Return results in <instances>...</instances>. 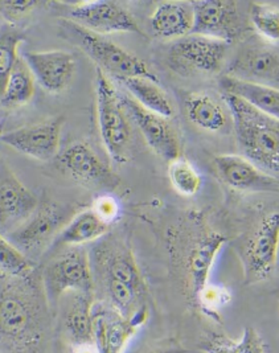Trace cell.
<instances>
[{
	"mask_svg": "<svg viewBox=\"0 0 279 353\" xmlns=\"http://www.w3.org/2000/svg\"><path fill=\"white\" fill-rule=\"evenodd\" d=\"M0 283V353H40L45 337V312L28 278Z\"/></svg>",
	"mask_w": 279,
	"mask_h": 353,
	"instance_id": "obj_1",
	"label": "cell"
},
{
	"mask_svg": "<svg viewBox=\"0 0 279 353\" xmlns=\"http://www.w3.org/2000/svg\"><path fill=\"white\" fill-rule=\"evenodd\" d=\"M231 117L240 155L279 179V119L256 110L241 98L223 93Z\"/></svg>",
	"mask_w": 279,
	"mask_h": 353,
	"instance_id": "obj_2",
	"label": "cell"
},
{
	"mask_svg": "<svg viewBox=\"0 0 279 353\" xmlns=\"http://www.w3.org/2000/svg\"><path fill=\"white\" fill-rule=\"evenodd\" d=\"M96 109L99 135L109 157L119 164L130 159L132 130L121 94L114 83L97 68Z\"/></svg>",
	"mask_w": 279,
	"mask_h": 353,
	"instance_id": "obj_3",
	"label": "cell"
},
{
	"mask_svg": "<svg viewBox=\"0 0 279 353\" xmlns=\"http://www.w3.org/2000/svg\"><path fill=\"white\" fill-rule=\"evenodd\" d=\"M66 33L73 36L80 48L99 65V69L118 81L132 77H145L159 82L158 76L148 65L132 52L126 50L106 37L90 32L79 24L65 20Z\"/></svg>",
	"mask_w": 279,
	"mask_h": 353,
	"instance_id": "obj_4",
	"label": "cell"
},
{
	"mask_svg": "<svg viewBox=\"0 0 279 353\" xmlns=\"http://www.w3.org/2000/svg\"><path fill=\"white\" fill-rule=\"evenodd\" d=\"M229 44L214 37L191 33L175 40L168 49V64L181 74H216L224 63Z\"/></svg>",
	"mask_w": 279,
	"mask_h": 353,
	"instance_id": "obj_5",
	"label": "cell"
},
{
	"mask_svg": "<svg viewBox=\"0 0 279 353\" xmlns=\"http://www.w3.org/2000/svg\"><path fill=\"white\" fill-rule=\"evenodd\" d=\"M43 283L50 299H57L66 292L92 295L93 270L86 250L72 246L53 258L44 269Z\"/></svg>",
	"mask_w": 279,
	"mask_h": 353,
	"instance_id": "obj_6",
	"label": "cell"
},
{
	"mask_svg": "<svg viewBox=\"0 0 279 353\" xmlns=\"http://www.w3.org/2000/svg\"><path fill=\"white\" fill-rule=\"evenodd\" d=\"M69 223L68 210L56 203H41L32 216L14 232L6 236L17 249L32 259L48 249Z\"/></svg>",
	"mask_w": 279,
	"mask_h": 353,
	"instance_id": "obj_7",
	"label": "cell"
},
{
	"mask_svg": "<svg viewBox=\"0 0 279 353\" xmlns=\"http://www.w3.org/2000/svg\"><path fill=\"white\" fill-rule=\"evenodd\" d=\"M225 76L279 90V46L269 44L256 36L238 49Z\"/></svg>",
	"mask_w": 279,
	"mask_h": 353,
	"instance_id": "obj_8",
	"label": "cell"
},
{
	"mask_svg": "<svg viewBox=\"0 0 279 353\" xmlns=\"http://www.w3.org/2000/svg\"><path fill=\"white\" fill-rule=\"evenodd\" d=\"M279 253V212L263 217L250 236L242 252V266L247 283L269 279L276 272Z\"/></svg>",
	"mask_w": 279,
	"mask_h": 353,
	"instance_id": "obj_9",
	"label": "cell"
},
{
	"mask_svg": "<svg viewBox=\"0 0 279 353\" xmlns=\"http://www.w3.org/2000/svg\"><path fill=\"white\" fill-rule=\"evenodd\" d=\"M66 20L101 36L118 32L142 34L132 14L121 4L110 0L80 3L69 8Z\"/></svg>",
	"mask_w": 279,
	"mask_h": 353,
	"instance_id": "obj_10",
	"label": "cell"
},
{
	"mask_svg": "<svg viewBox=\"0 0 279 353\" xmlns=\"http://www.w3.org/2000/svg\"><path fill=\"white\" fill-rule=\"evenodd\" d=\"M121 98L130 119L143 135L148 147L169 163L180 158V141L169 119L145 109L129 94Z\"/></svg>",
	"mask_w": 279,
	"mask_h": 353,
	"instance_id": "obj_11",
	"label": "cell"
},
{
	"mask_svg": "<svg viewBox=\"0 0 279 353\" xmlns=\"http://www.w3.org/2000/svg\"><path fill=\"white\" fill-rule=\"evenodd\" d=\"M63 119L52 118L4 132L0 141L36 161H54L61 147Z\"/></svg>",
	"mask_w": 279,
	"mask_h": 353,
	"instance_id": "obj_12",
	"label": "cell"
},
{
	"mask_svg": "<svg viewBox=\"0 0 279 353\" xmlns=\"http://www.w3.org/2000/svg\"><path fill=\"white\" fill-rule=\"evenodd\" d=\"M227 242L228 240L224 234L211 229H201L188 243L189 248L185 249L184 270L192 301L197 302L200 292L209 283L214 262Z\"/></svg>",
	"mask_w": 279,
	"mask_h": 353,
	"instance_id": "obj_13",
	"label": "cell"
},
{
	"mask_svg": "<svg viewBox=\"0 0 279 353\" xmlns=\"http://www.w3.org/2000/svg\"><path fill=\"white\" fill-rule=\"evenodd\" d=\"M39 200L0 159V233L8 236L24 224L39 207Z\"/></svg>",
	"mask_w": 279,
	"mask_h": 353,
	"instance_id": "obj_14",
	"label": "cell"
},
{
	"mask_svg": "<svg viewBox=\"0 0 279 353\" xmlns=\"http://www.w3.org/2000/svg\"><path fill=\"white\" fill-rule=\"evenodd\" d=\"M54 161L61 172L87 187L110 188L116 185L118 180L109 165L83 142L68 145Z\"/></svg>",
	"mask_w": 279,
	"mask_h": 353,
	"instance_id": "obj_15",
	"label": "cell"
},
{
	"mask_svg": "<svg viewBox=\"0 0 279 353\" xmlns=\"http://www.w3.org/2000/svg\"><path fill=\"white\" fill-rule=\"evenodd\" d=\"M195 24L192 33L214 37L230 44L241 33L238 3L231 0L192 1Z\"/></svg>",
	"mask_w": 279,
	"mask_h": 353,
	"instance_id": "obj_16",
	"label": "cell"
},
{
	"mask_svg": "<svg viewBox=\"0 0 279 353\" xmlns=\"http://www.w3.org/2000/svg\"><path fill=\"white\" fill-rule=\"evenodd\" d=\"M21 57L30 66L34 80L50 93L59 94L65 92L74 79L77 61L66 50H31L24 52Z\"/></svg>",
	"mask_w": 279,
	"mask_h": 353,
	"instance_id": "obj_17",
	"label": "cell"
},
{
	"mask_svg": "<svg viewBox=\"0 0 279 353\" xmlns=\"http://www.w3.org/2000/svg\"><path fill=\"white\" fill-rule=\"evenodd\" d=\"M218 177L230 188L240 192H279V179L263 172L240 154L217 155L214 161Z\"/></svg>",
	"mask_w": 279,
	"mask_h": 353,
	"instance_id": "obj_18",
	"label": "cell"
},
{
	"mask_svg": "<svg viewBox=\"0 0 279 353\" xmlns=\"http://www.w3.org/2000/svg\"><path fill=\"white\" fill-rule=\"evenodd\" d=\"M94 314V344L99 353H123L129 340L138 328L147 321V308L141 307L130 319L119 316L114 310L96 311Z\"/></svg>",
	"mask_w": 279,
	"mask_h": 353,
	"instance_id": "obj_19",
	"label": "cell"
},
{
	"mask_svg": "<svg viewBox=\"0 0 279 353\" xmlns=\"http://www.w3.org/2000/svg\"><path fill=\"white\" fill-rule=\"evenodd\" d=\"M96 259L103 279L122 282L142 295L145 294V281L130 249L121 243L106 242L99 246Z\"/></svg>",
	"mask_w": 279,
	"mask_h": 353,
	"instance_id": "obj_20",
	"label": "cell"
},
{
	"mask_svg": "<svg viewBox=\"0 0 279 353\" xmlns=\"http://www.w3.org/2000/svg\"><path fill=\"white\" fill-rule=\"evenodd\" d=\"M195 14L192 1H162L149 17L152 33L163 40H179L192 33Z\"/></svg>",
	"mask_w": 279,
	"mask_h": 353,
	"instance_id": "obj_21",
	"label": "cell"
},
{
	"mask_svg": "<svg viewBox=\"0 0 279 353\" xmlns=\"http://www.w3.org/2000/svg\"><path fill=\"white\" fill-rule=\"evenodd\" d=\"M185 112L191 123L207 132L217 134L227 129L230 112L207 93H192L185 99Z\"/></svg>",
	"mask_w": 279,
	"mask_h": 353,
	"instance_id": "obj_22",
	"label": "cell"
},
{
	"mask_svg": "<svg viewBox=\"0 0 279 353\" xmlns=\"http://www.w3.org/2000/svg\"><path fill=\"white\" fill-rule=\"evenodd\" d=\"M223 93L241 98L247 105L269 117L279 119V90L269 86L233 80L224 76L220 80Z\"/></svg>",
	"mask_w": 279,
	"mask_h": 353,
	"instance_id": "obj_23",
	"label": "cell"
},
{
	"mask_svg": "<svg viewBox=\"0 0 279 353\" xmlns=\"http://www.w3.org/2000/svg\"><path fill=\"white\" fill-rule=\"evenodd\" d=\"M109 229L110 225L102 221L93 209H86L69 220L60 232L57 242L68 246H80L102 239Z\"/></svg>",
	"mask_w": 279,
	"mask_h": 353,
	"instance_id": "obj_24",
	"label": "cell"
},
{
	"mask_svg": "<svg viewBox=\"0 0 279 353\" xmlns=\"http://www.w3.org/2000/svg\"><path fill=\"white\" fill-rule=\"evenodd\" d=\"M121 82L127 89L129 96L145 109L168 119L174 117V105L159 82L145 77H132L121 80Z\"/></svg>",
	"mask_w": 279,
	"mask_h": 353,
	"instance_id": "obj_25",
	"label": "cell"
},
{
	"mask_svg": "<svg viewBox=\"0 0 279 353\" xmlns=\"http://www.w3.org/2000/svg\"><path fill=\"white\" fill-rule=\"evenodd\" d=\"M65 328L73 347L94 343V314L92 295L77 294L74 303L66 312Z\"/></svg>",
	"mask_w": 279,
	"mask_h": 353,
	"instance_id": "obj_26",
	"label": "cell"
},
{
	"mask_svg": "<svg viewBox=\"0 0 279 353\" xmlns=\"http://www.w3.org/2000/svg\"><path fill=\"white\" fill-rule=\"evenodd\" d=\"M34 82L36 80L30 66L20 56L6 83L4 93L0 98V106L17 108L28 103L34 96Z\"/></svg>",
	"mask_w": 279,
	"mask_h": 353,
	"instance_id": "obj_27",
	"label": "cell"
},
{
	"mask_svg": "<svg viewBox=\"0 0 279 353\" xmlns=\"http://www.w3.org/2000/svg\"><path fill=\"white\" fill-rule=\"evenodd\" d=\"M24 40V32L14 24H4L0 27V98L4 93L10 74L20 59L19 48Z\"/></svg>",
	"mask_w": 279,
	"mask_h": 353,
	"instance_id": "obj_28",
	"label": "cell"
},
{
	"mask_svg": "<svg viewBox=\"0 0 279 353\" xmlns=\"http://www.w3.org/2000/svg\"><path fill=\"white\" fill-rule=\"evenodd\" d=\"M249 20L257 37L279 46V4L253 3L249 10Z\"/></svg>",
	"mask_w": 279,
	"mask_h": 353,
	"instance_id": "obj_29",
	"label": "cell"
},
{
	"mask_svg": "<svg viewBox=\"0 0 279 353\" xmlns=\"http://www.w3.org/2000/svg\"><path fill=\"white\" fill-rule=\"evenodd\" d=\"M34 262L0 233V275L8 278H28L34 270Z\"/></svg>",
	"mask_w": 279,
	"mask_h": 353,
	"instance_id": "obj_30",
	"label": "cell"
},
{
	"mask_svg": "<svg viewBox=\"0 0 279 353\" xmlns=\"http://www.w3.org/2000/svg\"><path fill=\"white\" fill-rule=\"evenodd\" d=\"M168 177L174 190L185 197L196 196L203 187V179L196 167L181 157L169 163Z\"/></svg>",
	"mask_w": 279,
	"mask_h": 353,
	"instance_id": "obj_31",
	"label": "cell"
},
{
	"mask_svg": "<svg viewBox=\"0 0 279 353\" xmlns=\"http://www.w3.org/2000/svg\"><path fill=\"white\" fill-rule=\"evenodd\" d=\"M92 209L94 210V213L99 216V219L107 225L115 223L121 214V207L118 200L109 193L99 194L93 201Z\"/></svg>",
	"mask_w": 279,
	"mask_h": 353,
	"instance_id": "obj_32",
	"label": "cell"
},
{
	"mask_svg": "<svg viewBox=\"0 0 279 353\" xmlns=\"http://www.w3.org/2000/svg\"><path fill=\"white\" fill-rule=\"evenodd\" d=\"M229 301V292L214 285H207L197 298V305L208 312H216Z\"/></svg>",
	"mask_w": 279,
	"mask_h": 353,
	"instance_id": "obj_33",
	"label": "cell"
},
{
	"mask_svg": "<svg viewBox=\"0 0 279 353\" xmlns=\"http://www.w3.org/2000/svg\"><path fill=\"white\" fill-rule=\"evenodd\" d=\"M207 353H249L247 344L241 339L240 341H233L225 337H214L204 344Z\"/></svg>",
	"mask_w": 279,
	"mask_h": 353,
	"instance_id": "obj_34",
	"label": "cell"
},
{
	"mask_svg": "<svg viewBox=\"0 0 279 353\" xmlns=\"http://www.w3.org/2000/svg\"><path fill=\"white\" fill-rule=\"evenodd\" d=\"M39 1L31 0H10V1H0V14H4L10 19H20L27 17L36 8Z\"/></svg>",
	"mask_w": 279,
	"mask_h": 353,
	"instance_id": "obj_35",
	"label": "cell"
},
{
	"mask_svg": "<svg viewBox=\"0 0 279 353\" xmlns=\"http://www.w3.org/2000/svg\"><path fill=\"white\" fill-rule=\"evenodd\" d=\"M142 353H188V351L175 340H165L149 345Z\"/></svg>",
	"mask_w": 279,
	"mask_h": 353,
	"instance_id": "obj_36",
	"label": "cell"
},
{
	"mask_svg": "<svg viewBox=\"0 0 279 353\" xmlns=\"http://www.w3.org/2000/svg\"><path fill=\"white\" fill-rule=\"evenodd\" d=\"M242 340L245 341L247 347V352L249 353H266L265 351V345H263L262 339L261 336L251 328H247Z\"/></svg>",
	"mask_w": 279,
	"mask_h": 353,
	"instance_id": "obj_37",
	"label": "cell"
},
{
	"mask_svg": "<svg viewBox=\"0 0 279 353\" xmlns=\"http://www.w3.org/2000/svg\"><path fill=\"white\" fill-rule=\"evenodd\" d=\"M3 134H4V130H3V123L0 122V138L3 137Z\"/></svg>",
	"mask_w": 279,
	"mask_h": 353,
	"instance_id": "obj_38",
	"label": "cell"
}]
</instances>
